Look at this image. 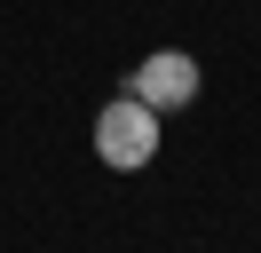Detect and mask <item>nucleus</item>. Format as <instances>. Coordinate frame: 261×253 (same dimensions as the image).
<instances>
[{
	"label": "nucleus",
	"instance_id": "nucleus-1",
	"mask_svg": "<svg viewBox=\"0 0 261 253\" xmlns=\"http://www.w3.org/2000/svg\"><path fill=\"white\" fill-rule=\"evenodd\" d=\"M95 158L111 174H143L150 158H159V111H150L143 95H111V103L95 111Z\"/></svg>",
	"mask_w": 261,
	"mask_h": 253
},
{
	"label": "nucleus",
	"instance_id": "nucleus-2",
	"mask_svg": "<svg viewBox=\"0 0 261 253\" xmlns=\"http://www.w3.org/2000/svg\"><path fill=\"white\" fill-rule=\"evenodd\" d=\"M198 56H182V47H159V56H143L135 63V79H127V95H143L150 111H182V103H198Z\"/></svg>",
	"mask_w": 261,
	"mask_h": 253
}]
</instances>
